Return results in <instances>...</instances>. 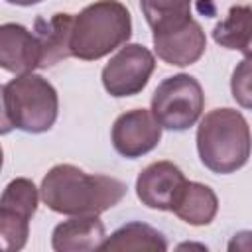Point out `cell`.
Here are the masks:
<instances>
[{
  "label": "cell",
  "instance_id": "2",
  "mask_svg": "<svg viewBox=\"0 0 252 252\" xmlns=\"http://www.w3.org/2000/svg\"><path fill=\"white\" fill-rule=\"evenodd\" d=\"M197 152L201 163L219 175H228L244 167L252 154V132L234 108H213L197 126Z\"/></svg>",
  "mask_w": 252,
  "mask_h": 252
},
{
  "label": "cell",
  "instance_id": "16",
  "mask_svg": "<svg viewBox=\"0 0 252 252\" xmlns=\"http://www.w3.org/2000/svg\"><path fill=\"white\" fill-rule=\"evenodd\" d=\"M98 250H152V252H165L167 240L165 236L140 220H132L116 228L110 236L104 238Z\"/></svg>",
  "mask_w": 252,
  "mask_h": 252
},
{
  "label": "cell",
  "instance_id": "8",
  "mask_svg": "<svg viewBox=\"0 0 252 252\" xmlns=\"http://www.w3.org/2000/svg\"><path fill=\"white\" fill-rule=\"evenodd\" d=\"M110 140L114 150L122 158L136 159L158 148L161 140V124L156 120L152 110L134 108L122 112L114 120L110 130Z\"/></svg>",
  "mask_w": 252,
  "mask_h": 252
},
{
  "label": "cell",
  "instance_id": "10",
  "mask_svg": "<svg viewBox=\"0 0 252 252\" xmlns=\"http://www.w3.org/2000/svg\"><path fill=\"white\" fill-rule=\"evenodd\" d=\"M152 41H154V51L156 55L175 67H187L197 63L205 49H207V37L199 22L193 18L173 30L165 32H152Z\"/></svg>",
  "mask_w": 252,
  "mask_h": 252
},
{
  "label": "cell",
  "instance_id": "15",
  "mask_svg": "<svg viewBox=\"0 0 252 252\" xmlns=\"http://www.w3.org/2000/svg\"><path fill=\"white\" fill-rule=\"evenodd\" d=\"M213 39L217 45L240 51L244 57L252 59V8L232 6L226 18L215 26Z\"/></svg>",
  "mask_w": 252,
  "mask_h": 252
},
{
  "label": "cell",
  "instance_id": "9",
  "mask_svg": "<svg viewBox=\"0 0 252 252\" xmlns=\"http://www.w3.org/2000/svg\"><path fill=\"white\" fill-rule=\"evenodd\" d=\"M187 177L173 161H154L146 165L136 179V195L148 209L171 211Z\"/></svg>",
  "mask_w": 252,
  "mask_h": 252
},
{
  "label": "cell",
  "instance_id": "4",
  "mask_svg": "<svg viewBox=\"0 0 252 252\" xmlns=\"http://www.w3.org/2000/svg\"><path fill=\"white\" fill-rule=\"evenodd\" d=\"M57 114V91L41 75H16V79L2 85V134H8L12 128L43 134L53 128Z\"/></svg>",
  "mask_w": 252,
  "mask_h": 252
},
{
  "label": "cell",
  "instance_id": "12",
  "mask_svg": "<svg viewBox=\"0 0 252 252\" xmlns=\"http://www.w3.org/2000/svg\"><path fill=\"white\" fill-rule=\"evenodd\" d=\"M106 238V230L98 215L71 217L59 222L51 232L55 252H89L98 250Z\"/></svg>",
  "mask_w": 252,
  "mask_h": 252
},
{
  "label": "cell",
  "instance_id": "1",
  "mask_svg": "<svg viewBox=\"0 0 252 252\" xmlns=\"http://www.w3.org/2000/svg\"><path fill=\"white\" fill-rule=\"evenodd\" d=\"M39 193L53 213L67 217L100 215L124 199L126 183L110 175L87 173L71 163H57L41 179Z\"/></svg>",
  "mask_w": 252,
  "mask_h": 252
},
{
  "label": "cell",
  "instance_id": "5",
  "mask_svg": "<svg viewBox=\"0 0 252 252\" xmlns=\"http://www.w3.org/2000/svg\"><path fill=\"white\" fill-rule=\"evenodd\" d=\"M203 108V87L195 77L187 73L163 79L152 94V114L165 130H189L201 118Z\"/></svg>",
  "mask_w": 252,
  "mask_h": 252
},
{
  "label": "cell",
  "instance_id": "17",
  "mask_svg": "<svg viewBox=\"0 0 252 252\" xmlns=\"http://www.w3.org/2000/svg\"><path fill=\"white\" fill-rule=\"evenodd\" d=\"M140 8L152 32L173 30L191 20V0H140Z\"/></svg>",
  "mask_w": 252,
  "mask_h": 252
},
{
  "label": "cell",
  "instance_id": "7",
  "mask_svg": "<svg viewBox=\"0 0 252 252\" xmlns=\"http://www.w3.org/2000/svg\"><path fill=\"white\" fill-rule=\"evenodd\" d=\"M154 69L156 57L148 47L142 43H126L102 67V87L114 98L134 96L144 91Z\"/></svg>",
  "mask_w": 252,
  "mask_h": 252
},
{
  "label": "cell",
  "instance_id": "11",
  "mask_svg": "<svg viewBox=\"0 0 252 252\" xmlns=\"http://www.w3.org/2000/svg\"><path fill=\"white\" fill-rule=\"evenodd\" d=\"M41 45L33 32L22 24L6 22L0 26V67L8 73L26 75L41 69Z\"/></svg>",
  "mask_w": 252,
  "mask_h": 252
},
{
  "label": "cell",
  "instance_id": "18",
  "mask_svg": "<svg viewBox=\"0 0 252 252\" xmlns=\"http://www.w3.org/2000/svg\"><path fill=\"white\" fill-rule=\"evenodd\" d=\"M230 93L238 106L252 110V59H242L236 63L230 77Z\"/></svg>",
  "mask_w": 252,
  "mask_h": 252
},
{
  "label": "cell",
  "instance_id": "20",
  "mask_svg": "<svg viewBox=\"0 0 252 252\" xmlns=\"http://www.w3.org/2000/svg\"><path fill=\"white\" fill-rule=\"evenodd\" d=\"M8 4H16V6H33V4H39L43 0H6Z\"/></svg>",
  "mask_w": 252,
  "mask_h": 252
},
{
  "label": "cell",
  "instance_id": "14",
  "mask_svg": "<svg viewBox=\"0 0 252 252\" xmlns=\"http://www.w3.org/2000/svg\"><path fill=\"white\" fill-rule=\"evenodd\" d=\"M73 14H53L49 20L37 18L33 26V33L39 39L41 45V69L53 67L55 63L71 57L69 41H71V30H73Z\"/></svg>",
  "mask_w": 252,
  "mask_h": 252
},
{
  "label": "cell",
  "instance_id": "19",
  "mask_svg": "<svg viewBox=\"0 0 252 252\" xmlns=\"http://www.w3.org/2000/svg\"><path fill=\"white\" fill-rule=\"evenodd\" d=\"M228 250H242V252H252V230H240L236 232L230 242H228Z\"/></svg>",
  "mask_w": 252,
  "mask_h": 252
},
{
  "label": "cell",
  "instance_id": "6",
  "mask_svg": "<svg viewBox=\"0 0 252 252\" xmlns=\"http://www.w3.org/2000/svg\"><path fill=\"white\" fill-rule=\"evenodd\" d=\"M39 197L41 193H37L33 181L26 177H16L4 187L0 199V240L4 250L14 252L26 246Z\"/></svg>",
  "mask_w": 252,
  "mask_h": 252
},
{
  "label": "cell",
  "instance_id": "13",
  "mask_svg": "<svg viewBox=\"0 0 252 252\" xmlns=\"http://www.w3.org/2000/svg\"><path fill=\"white\" fill-rule=\"evenodd\" d=\"M219 211L217 193L199 181H187L177 195L171 213L191 226H207L215 220Z\"/></svg>",
  "mask_w": 252,
  "mask_h": 252
},
{
  "label": "cell",
  "instance_id": "3",
  "mask_svg": "<svg viewBox=\"0 0 252 252\" xmlns=\"http://www.w3.org/2000/svg\"><path fill=\"white\" fill-rule=\"evenodd\" d=\"M132 37V16L118 0H96L75 14L71 30V57L96 61L122 47Z\"/></svg>",
  "mask_w": 252,
  "mask_h": 252
}]
</instances>
